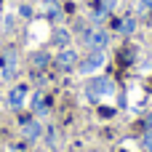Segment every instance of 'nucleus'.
I'll use <instances>...</instances> for the list:
<instances>
[{
	"mask_svg": "<svg viewBox=\"0 0 152 152\" xmlns=\"http://www.w3.org/2000/svg\"><path fill=\"white\" fill-rule=\"evenodd\" d=\"M5 152H24V150H19V147H11V150H5Z\"/></svg>",
	"mask_w": 152,
	"mask_h": 152,
	"instance_id": "obj_18",
	"label": "nucleus"
},
{
	"mask_svg": "<svg viewBox=\"0 0 152 152\" xmlns=\"http://www.w3.org/2000/svg\"><path fill=\"white\" fill-rule=\"evenodd\" d=\"M142 144H144V150H147V152H152V128H147V134H144Z\"/></svg>",
	"mask_w": 152,
	"mask_h": 152,
	"instance_id": "obj_14",
	"label": "nucleus"
},
{
	"mask_svg": "<svg viewBox=\"0 0 152 152\" xmlns=\"http://www.w3.org/2000/svg\"><path fill=\"white\" fill-rule=\"evenodd\" d=\"M32 69H45L48 64H51V56L45 53V51H37V53H32Z\"/></svg>",
	"mask_w": 152,
	"mask_h": 152,
	"instance_id": "obj_8",
	"label": "nucleus"
},
{
	"mask_svg": "<svg viewBox=\"0 0 152 152\" xmlns=\"http://www.w3.org/2000/svg\"><path fill=\"white\" fill-rule=\"evenodd\" d=\"M27 94H29V88L24 86V83H19V86H13L11 91H8V107L13 110V112H19L24 104H27Z\"/></svg>",
	"mask_w": 152,
	"mask_h": 152,
	"instance_id": "obj_7",
	"label": "nucleus"
},
{
	"mask_svg": "<svg viewBox=\"0 0 152 152\" xmlns=\"http://www.w3.org/2000/svg\"><path fill=\"white\" fill-rule=\"evenodd\" d=\"M19 75V51L16 48H5L0 53V80L11 83Z\"/></svg>",
	"mask_w": 152,
	"mask_h": 152,
	"instance_id": "obj_2",
	"label": "nucleus"
},
{
	"mask_svg": "<svg viewBox=\"0 0 152 152\" xmlns=\"http://www.w3.org/2000/svg\"><path fill=\"white\" fill-rule=\"evenodd\" d=\"M77 64H80V53L75 51V48H61L59 51V56H56V67L61 69V72H72V69H77Z\"/></svg>",
	"mask_w": 152,
	"mask_h": 152,
	"instance_id": "obj_5",
	"label": "nucleus"
},
{
	"mask_svg": "<svg viewBox=\"0 0 152 152\" xmlns=\"http://www.w3.org/2000/svg\"><path fill=\"white\" fill-rule=\"evenodd\" d=\"M19 134H21L24 142H37V139L43 136V126H40L37 118H29V120H24V123L19 126Z\"/></svg>",
	"mask_w": 152,
	"mask_h": 152,
	"instance_id": "obj_6",
	"label": "nucleus"
},
{
	"mask_svg": "<svg viewBox=\"0 0 152 152\" xmlns=\"http://www.w3.org/2000/svg\"><path fill=\"white\" fill-rule=\"evenodd\" d=\"M144 126H147V128H152V112L147 115V118H144Z\"/></svg>",
	"mask_w": 152,
	"mask_h": 152,
	"instance_id": "obj_17",
	"label": "nucleus"
},
{
	"mask_svg": "<svg viewBox=\"0 0 152 152\" xmlns=\"http://www.w3.org/2000/svg\"><path fill=\"white\" fill-rule=\"evenodd\" d=\"M136 16L152 19V0H136Z\"/></svg>",
	"mask_w": 152,
	"mask_h": 152,
	"instance_id": "obj_11",
	"label": "nucleus"
},
{
	"mask_svg": "<svg viewBox=\"0 0 152 152\" xmlns=\"http://www.w3.org/2000/svg\"><path fill=\"white\" fill-rule=\"evenodd\" d=\"M45 11H48V16H51V19H56V16H59V5H56V3H45Z\"/></svg>",
	"mask_w": 152,
	"mask_h": 152,
	"instance_id": "obj_15",
	"label": "nucleus"
},
{
	"mask_svg": "<svg viewBox=\"0 0 152 152\" xmlns=\"http://www.w3.org/2000/svg\"><path fill=\"white\" fill-rule=\"evenodd\" d=\"M118 88H115V83L110 80V77H91L88 83H86V94L91 96V99H104V96H112Z\"/></svg>",
	"mask_w": 152,
	"mask_h": 152,
	"instance_id": "obj_3",
	"label": "nucleus"
},
{
	"mask_svg": "<svg viewBox=\"0 0 152 152\" xmlns=\"http://www.w3.org/2000/svg\"><path fill=\"white\" fill-rule=\"evenodd\" d=\"M104 61H107V51H88V53L80 59L77 69H80L83 75H91V72L102 69V67H104Z\"/></svg>",
	"mask_w": 152,
	"mask_h": 152,
	"instance_id": "obj_4",
	"label": "nucleus"
},
{
	"mask_svg": "<svg viewBox=\"0 0 152 152\" xmlns=\"http://www.w3.org/2000/svg\"><path fill=\"white\" fill-rule=\"evenodd\" d=\"M19 11H21V16H24V19H29V16H32V13H29V5H21Z\"/></svg>",
	"mask_w": 152,
	"mask_h": 152,
	"instance_id": "obj_16",
	"label": "nucleus"
},
{
	"mask_svg": "<svg viewBox=\"0 0 152 152\" xmlns=\"http://www.w3.org/2000/svg\"><path fill=\"white\" fill-rule=\"evenodd\" d=\"M134 29H136V16H126V19L118 21V32L120 35H131Z\"/></svg>",
	"mask_w": 152,
	"mask_h": 152,
	"instance_id": "obj_9",
	"label": "nucleus"
},
{
	"mask_svg": "<svg viewBox=\"0 0 152 152\" xmlns=\"http://www.w3.org/2000/svg\"><path fill=\"white\" fill-rule=\"evenodd\" d=\"M32 110H35V115H37V118H40V115H48V99H45L43 94H35Z\"/></svg>",
	"mask_w": 152,
	"mask_h": 152,
	"instance_id": "obj_10",
	"label": "nucleus"
},
{
	"mask_svg": "<svg viewBox=\"0 0 152 152\" xmlns=\"http://www.w3.org/2000/svg\"><path fill=\"white\" fill-rule=\"evenodd\" d=\"M96 8H102L104 13H112L118 8V0H96Z\"/></svg>",
	"mask_w": 152,
	"mask_h": 152,
	"instance_id": "obj_13",
	"label": "nucleus"
},
{
	"mask_svg": "<svg viewBox=\"0 0 152 152\" xmlns=\"http://www.w3.org/2000/svg\"><path fill=\"white\" fill-rule=\"evenodd\" d=\"M80 40H83V45H86L88 51H107V45H110V32L102 29V27H86L83 35H80Z\"/></svg>",
	"mask_w": 152,
	"mask_h": 152,
	"instance_id": "obj_1",
	"label": "nucleus"
},
{
	"mask_svg": "<svg viewBox=\"0 0 152 152\" xmlns=\"http://www.w3.org/2000/svg\"><path fill=\"white\" fill-rule=\"evenodd\" d=\"M53 43H56L59 48H67V45H69V32H67V29H56V32H53Z\"/></svg>",
	"mask_w": 152,
	"mask_h": 152,
	"instance_id": "obj_12",
	"label": "nucleus"
}]
</instances>
